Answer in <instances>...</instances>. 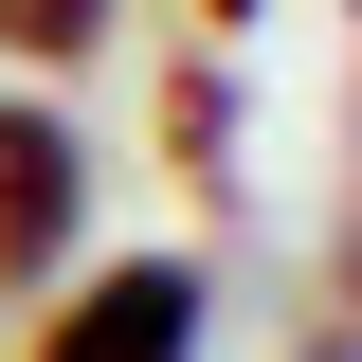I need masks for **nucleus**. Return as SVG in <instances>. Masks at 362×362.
<instances>
[{"label": "nucleus", "instance_id": "2", "mask_svg": "<svg viewBox=\"0 0 362 362\" xmlns=\"http://www.w3.org/2000/svg\"><path fill=\"white\" fill-rule=\"evenodd\" d=\"M73 254H90V127L0 73V308H37Z\"/></svg>", "mask_w": 362, "mask_h": 362}, {"label": "nucleus", "instance_id": "3", "mask_svg": "<svg viewBox=\"0 0 362 362\" xmlns=\"http://www.w3.org/2000/svg\"><path fill=\"white\" fill-rule=\"evenodd\" d=\"M163 181L235 199V54H218V37H181V54H163Z\"/></svg>", "mask_w": 362, "mask_h": 362}, {"label": "nucleus", "instance_id": "1", "mask_svg": "<svg viewBox=\"0 0 362 362\" xmlns=\"http://www.w3.org/2000/svg\"><path fill=\"white\" fill-rule=\"evenodd\" d=\"M218 326V254L199 235H145V254H73L18 326V362H199Z\"/></svg>", "mask_w": 362, "mask_h": 362}, {"label": "nucleus", "instance_id": "4", "mask_svg": "<svg viewBox=\"0 0 362 362\" xmlns=\"http://www.w3.org/2000/svg\"><path fill=\"white\" fill-rule=\"evenodd\" d=\"M109 37H127V0H0V73H18V90H54V73H90Z\"/></svg>", "mask_w": 362, "mask_h": 362}, {"label": "nucleus", "instance_id": "5", "mask_svg": "<svg viewBox=\"0 0 362 362\" xmlns=\"http://www.w3.org/2000/svg\"><path fill=\"white\" fill-rule=\"evenodd\" d=\"M254 18H272V0H199V37H218V54H235V37H254Z\"/></svg>", "mask_w": 362, "mask_h": 362}]
</instances>
